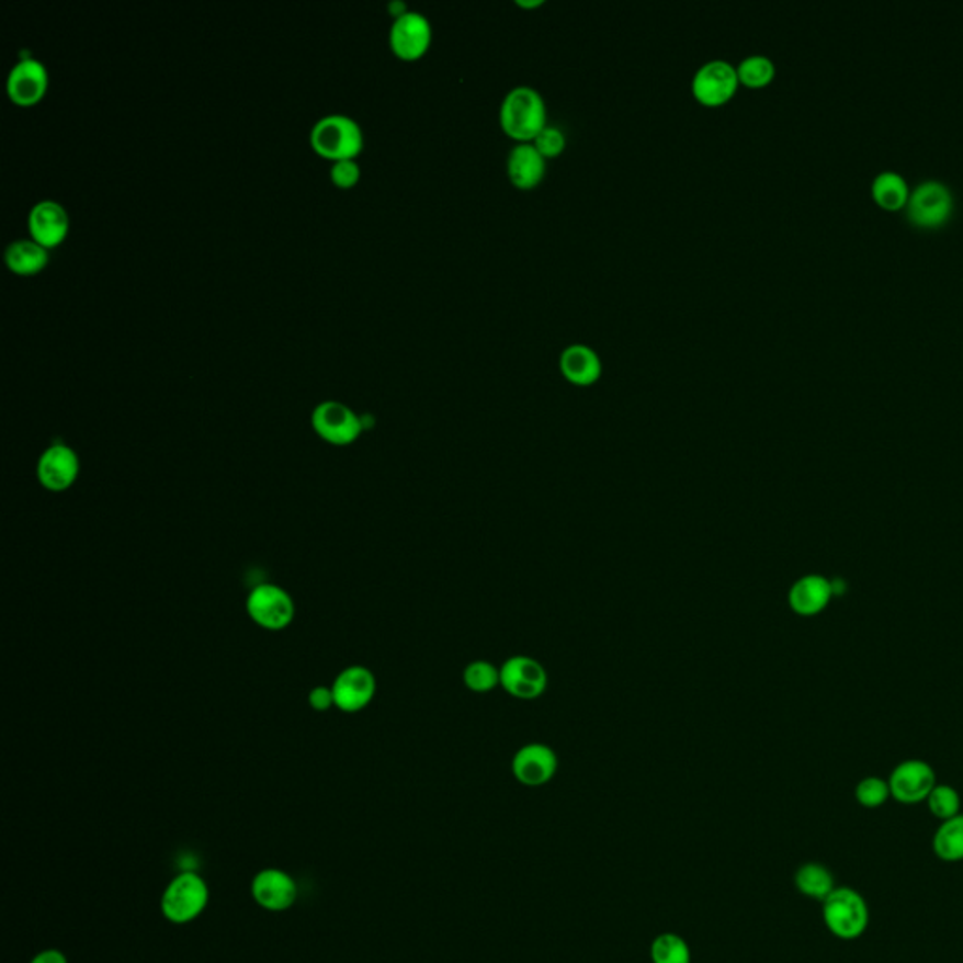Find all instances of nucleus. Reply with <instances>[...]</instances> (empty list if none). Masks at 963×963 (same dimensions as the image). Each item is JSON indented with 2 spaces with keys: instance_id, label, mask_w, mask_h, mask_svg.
Returning <instances> with one entry per match:
<instances>
[{
  "instance_id": "obj_6",
  "label": "nucleus",
  "mask_w": 963,
  "mask_h": 963,
  "mask_svg": "<svg viewBox=\"0 0 963 963\" xmlns=\"http://www.w3.org/2000/svg\"><path fill=\"white\" fill-rule=\"evenodd\" d=\"M739 86L738 70L730 63L723 59H713L704 63L694 72L691 89L694 99L704 106H723L733 99Z\"/></svg>"
},
{
  "instance_id": "obj_8",
  "label": "nucleus",
  "mask_w": 963,
  "mask_h": 963,
  "mask_svg": "<svg viewBox=\"0 0 963 963\" xmlns=\"http://www.w3.org/2000/svg\"><path fill=\"white\" fill-rule=\"evenodd\" d=\"M501 687L518 700H536L548 689V672L539 660L528 655H514L501 667Z\"/></svg>"
},
{
  "instance_id": "obj_27",
  "label": "nucleus",
  "mask_w": 963,
  "mask_h": 963,
  "mask_svg": "<svg viewBox=\"0 0 963 963\" xmlns=\"http://www.w3.org/2000/svg\"><path fill=\"white\" fill-rule=\"evenodd\" d=\"M736 70H738L739 83L747 87L768 86L775 76V65L766 55H749L739 63Z\"/></svg>"
},
{
  "instance_id": "obj_19",
  "label": "nucleus",
  "mask_w": 963,
  "mask_h": 963,
  "mask_svg": "<svg viewBox=\"0 0 963 963\" xmlns=\"http://www.w3.org/2000/svg\"><path fill=\"white\" fill-rule=\"evenodd\" d=\"M507 172L518 189H533L546 175V159L533 141L518 144L510 149Z\"/></svg>"
},
{
  "instance_id": "obj_30",
  "label": "nucleus",
  "mask_w": 963,
  "mask_h": 963,
  "mask_svg": "<svg viewBox=\"0 0 963 963\" xmlns=\"http://www.w3.org/2000/svg\"><path fill=\"white\" fill-rule=\"evenodd\" d=\"M533 144H535L536 149L542 152L544 159H554V157H557V155H562V152L565 151L567 138H565V133H563L562 128H557V126L554 125H546L542 128L541 133L536 134Z\"/></svg>"
},
{
  "instance_id": "obj_14",
  "label": "nucleus",
  "mask_w": 963,
  "mask_h": 963,
  "mask_svg": "<svg viewBox=\"0 0 963 963\" xmlns=\"http://www.w3.org/2000/svg\"><path fill=\"white\" fill-rule=\"evenodd\" d=\"M47 86H49L47 68L33 57L21 59L8 73V97L15 106L29 107L38 104L46 97Z\"/></svg>"
},
{
  "instance_id": "obj_23",
  "label": "nucleus",
  "mask_w": 963,
  "mask_h": 963,
  "mask_svg": "<svg viewBox=\"0 0 963 963\" xmlns=\"http://www.w3.org/2000/svg\"><path fill=\"white\" fill-rule=\"evenodd\" d=\"M931 849L941 862H963V813L939 825L931 839Z\"/></svg>"
},
{
  "instance_id": "obj_29",
  "label": "nucleus",
  "mask_w": 963,
  "mask_h": 963,
  "mask_svg": "<svg viewBox=\"0 0 963 963\" xmlns=\"http://www.w3.org/2000/svg\"><path fill=\"white\" fill-rule=\"evenodd\" d=\"M854 796H857L858 804L865 809H877L881 805L886 804L888 798H892L891 785H888V781L871 775V778H864L858 783Z\"/></svg>"
},
{
  "instance_id": "obj_11",
  "label": "nucleus",
  "mask_w": 963,
  "mask_h": 963,
  "mask_svg": "<svg viewBox=\"0 0 963 963\" xmlns=\"http://www.w3.org/2000/svg\"><path fill=\"white\" fill-rule=\"evenodd\" d=\"M891 796L897 804L915 805L926 802L936 789V770L924 760H905L897 764L888 779Z\"/></svg>"
},
{
  "instance_id": "obj_28",
  "label": "nucleus",
  "mask_w": 963,
  "mask_h": 963,
  "mask_svg": "<svg viewBox=\"0 0 963 963\" xmlns=\"http://www.w3.org/2000/svg\"><path fill=\"white\" fill-rule=\"evenodd\" d=\"M926 804H928L931 815L939 818L941 823L962 813V798H960L956 789L950 785H939L937 783L936 789L930 792V796L926 800Z\"/></svg>"
},
{
  "instance_id": "obj_7",
  "label": "nucleus",
  "mask_w": 963,
  "mask_h": 963,
  "mask_svg": "<svg viewBox=\"0 0 963 963\" xmlns=\"http://www.w3.org/2000/svg\"><path fill=\"white\" fill-rule=\"evenodd\" d=\"M954 207V199L943 181L928 179L910 192L907 213L915 225L936 228L943 225Z\"/></svg>"
},
{
  "instance_id": "obj_13",
  "label": "nucleus",
  "mask_w": 963,
  "mask_h": 963,
  "mask_svg": "<svg viewBox=\"0 0 963 963\" xmlns=\"http://www.w3.org/2000/svg\"><path fill=\"white\" fill-rule=\"evenodd\" d=\"M433 38L431 23L420 12H405L392 23L389 46L403 60L420 59L428 52Z\"/></svg>"
},
{
  "instance_id": "obj_21",
  "label": "nucleus",
  "mask_w": 963,
  "mask_h": 963,
  "mask_svg": "<svg viewBox=\"0 0 963 963\" xmlns=\"http://www.w3.org/2000/svg\"><path fill=\"white\" fill-rule=\"evenodd\" d=\"M4 262L18 275H36L49 262V252L34 239H18L8 245Z\"/></svg>"
},
{
  "instance_id": "obj_25",
  "label": "nucleus",
  "mask_w": 963,
  "mask_h": 963,
  "mask_svg": "<svg viewBox=\"0 0 963 963\" xmlns=\"http://www.w3.org/2000/svg\"><path fill=\"white\" fill-rule=\"evenodd\" d=\"M649 958H652V963L693 962L689 943L683 937L672 933V931L655 937L654 943L649 947Z\"/></svg>"
},
{
  "instance_id": "obj_9",
  "label": "nucleus",
  "mask_w": 963,
  "mask_h": 963,
  "mask_svg": "<svg viewBox=\"0 0 963 963\" xmlns=\"http://www.w3.org/2000/svg\"><path fill=\"white\" fill-rule=\"evenodd\" d=\"M510 770L520 785L536 789L548 785L555 778L559 770V759L552 747L535 741L525 744L514 752Z\"/></svg>"
},
{
  "instance_id": "obj_16",
  "label": "nucleus",
  "mask_w": 963,
  "mask_h": 963,
  "mask_svg": "<svg viewBox=\"0 0 963 963\" xmlns=\"http://www.w3.org/2000/svg\"><path fill=\"white\" fill-rule=\"evenodd\" d=\"M68 228H70V220H68L67 209L54 200L38 202L29 213L31 239L41 243L42 247H46L47 251L65 241Z\"/></svg>"
},
{
  "instance_id": "obj_33",
  "label": "nucleus",
  "mask_w": 963,
  "mask_h": 963,
  "mask_svg": "<svg viewBox=\"0 0 963 963\" xmlns=\"http://www.w3.org/2000/svg\"><path fill=\"white\" fill-rule=\"evenodd\" d=\"M33 963H67V960L57 950H47L34 958Z\"/></svg>"
},
{
  "instance_id": "obj_18",
  "label": "nucleus",
  "mask_w": 963,
  "mask_h": 963,
  "mask_svg": "<svg viewBox=\"0 0 963 963\" xmlns=\"http://www.w3.org/2000/svg\"><path fill=\"white\" fill-rule=\"evenodd\" d=\"M559 370L568 383L576 386H591L601 378V356L589 344H568L559 356Z\"/></svg>"
},
{
  "instance_id": "obj_26",
  "label": "nucleus",
  "mask_w": 963,
  "mask_h": 963,
  "mask_svg": "<svg viewBox=\"0 0 963 963\" xmlns=\"http://www.w3.org/2000/svg\"><path fill=\"white\" fill-rule=\"evenodd\" d=\"M463 683L476 694L491 693L501 687V668L489 660H473L463 670Z\"/></svg>"
},
{
  "instance_id": "obj_34",
  "label": "nucleus",
  "mask_w": 963,
  "mask_h": 963,
  "mask_svg": "<svg viewBox=\"0 0 963 963\" xmlns=\"http://www.w3.org/2000/svg\"><path fill=\"white\" fill-rule=\"evenodd\" d=\"M542 0H518V7L535 8L541 7Z\"/></svg>"
},
{
  "instance_id": "obj_32",
  "label": "nucleus",
  "mask_w": 963,
  "mask_h": 963,
  "mask_svg": "<svg viewBox=\"0 0 963 963\" xmlns=\"http://www.w3.org/2000/svg\"><path fill=\"white\" fill-rule=\"evenodd\" d=\"M309 704L313 710H317V712H326V710H330L331 706H336V700H333V691H331V687H315L309 694Z\"/></svg>"
},
{
  "instance_id": "obj_10",
  "label": "nucleus",
  "mask_w": 963,
  "mask_h": 963,
  "mask_svg": "<svg viewBox=\"0 0 963 963\" xmlns=\"http://www.w3.org/2000/svg\"><path fill=\"white\" fill-rule=\"evenodd\" d=\"M207 904V886L204 881L194 873H183L173 881L165 897H162V910L166 918L172 922H189L199 917Z\"/></svg>"
},
{
  "instance_id": "obj_3",
  "label": "nucleus",
  "mask_w": 963,
  "mask_h": 963,
  "mask_svg": "<svg viewBox=\"0 0 963 963\" xmlns=\"http://www.w3.org/2000/svg\"><path fill=\"white\" fill-rule=\"evenodd\" d=\"M310 146L320 157L333 162L354 160L363 149L362 128L347 115H328L313 126Z\"/></svg>"
},
{
  "instance_id": "obj_5",
  "label": "nucleus",
  "mask_w": 963,
  "mask_h": 963,
  "mask_svg": "<svg viewBox=\"0 0 963 963\" xmlns=\"http://www.w3.org/2000/svg\"><path fill=\"white\" fill-rule=\"evenodd\" d=\"M310 423L315 433L333 446H349L365 429L362 418L339 401H322L317 405L310 416Z\"/></svg>"
},
{
  "instance_id": "obj_24",
  "label": "nucleus",
  "mask_w": 963,
  "mask_h": 963,
  "mask_svg": "<svg viewBox=\"0 0 963 963\" xmlns=\"http://www.w3.org/2000/svg\"><path fill=\"white\" fill-rule=\"evenodd\" d=\"M871 192H873V199L888 209H897V207L907 204L910 194L904 175L892 172V170H884V172L879 173L877 178L873 179Z\"/></svg>"
},
{
  "instance_id": "obj_20",
  "label": "nucleus",
  "mask_w": 963,
  "mask_h": 963,
  "mask_svg": "<svg viewBox=\"0 0 963 963\" xmlns=\"http://www.w3.org/2000/svg\"><path fill=\"white\" fill-rule=\"evenodd\" d=\"M252 894L265 909H288L296 899V884L283 871L265 870L254 879Z\"/></svg>"
},
{
  "instance_id": "obj_31",
  "label": "nucleus",
  "mask_w": 963,
  "mask_h": 963,
  "mask_svg": "<svg viewBox=\"0 0 963 963\" xmlns=\"http://www.w3.org/2000/svg\"><path fill=\"white\" fill-rule=\"evenodd\" d=\"M360 166L354 160H337L331 166L330 178L337 186L350 189L360 181Z\"/></svg>"
},
{
  "instance_id": "obj_2",
  "label": "nucleus",
  "mask_w": 963,
  "mask_h": 963,
  "mask_svg": "<svg viewBox=\"0 0 963 963\" xmlns=\"http://www.w3.org/2000/svg\"><path fill=\"white\" fill-rule=\"evenodd\" d=\"M826 930L841 941H857L870 926V907L864 896L851 886H836V891L820 904Z\"/></svg>"
},
{
  "instance_id": "obj_15",
  "label": "nucleus",
  "mask_w": 963,
  "mask_h": 963,
  "mask_svg": "<svg viewBox=\"0 0 963 963\" xmlns=\"http://www.w3.org/2000/svg\"><path fill=\"white\" fill-rule=\"evenodd\" d=\"M336 706L344 713L362 712L375 699L376 680L370 668L349 667L337 676L333 686Z\"/></svg>"
},
{
  "instance_id": "obj_22",
  "label": "nucleus",
  "mask_w": 963,
  "mask_h": 963,
  "mask_svg": "<svg viewBox=\"0 0 963 963\" xmlns=\"http://www.w3.org/2000/svg\"><path fill=\"white\" fill-rule=\"evenodd\" d=\"M794 886H796V891L802 894V896L809 897V899H817V902H825L826 897L830 896L831 892L836 891V877H834V873H831L825 864H818V862H805V864L800 865L796 873H794Z\"/></svg>"
},
{
  "instance_id": "obj_12",
  "label": "nucleus",
  "mask_w": 963,
  "mask_h": 963,
  "mask_svg": "<svg viewBox=\"0 0 963 963\" xmlns=\"http://www.w3.org/2000/svg\"><path fill=\"white\" fill-rule=\"evenodd\" d=\"M36 476L42 488L52 494H63L72 488L80 476V457L76 450L63 442L52 444L38 460Z\"/></svg>"
},
{
  "instance_id": "obj_1",
  "label": "nucleus",
  "mask_w": 963,
  "mask_h": 963,
  "mask_svg": "<svg viewBox=\"0 0 963 963\" xmlns=\"http://www.w3.org/2000/svg\"><path fill=\"white\" fill-rule=\"evenodd\" d=\"M548 120L546 102L535 87L518 86L505 94L499 110L502 131L520 144L536 138Z\"/></svg>"
},
{
  "instance_id": "obj_4",
  "label": "nucleus",
  "mask_w": 963,
  "mask_h": 963,
  "mask_svg": "<svg viewBox=\"0 0 963 963\" xmlns=\"http://www.w3.org/2000/svg\"><path fill=\"white\" fill-rule=\"evenodd\" d=\"M247 614L258 627L277 633L291 625L296 607L288 591L275 584H260L247 597Z\"/></svg>"
},
{
  "instance_id": "obj_17",
  "label": "nucleus",
  "mask_w": 963,
  "mask_h": 963,
  "mask_svg": "<svg viewBox=\"0 0 963 963\" xmlns=\"http://www.w3.org/2000/svg\"><path fill=\"white\" fill-rule=\"evenodd\" d=\"M831 597V580H826L825 576L807 575L794 581L789 591V604L794 614L812 618L830 604Z\"/></svg>"
}]
</instances>
